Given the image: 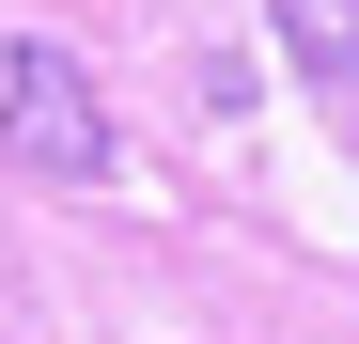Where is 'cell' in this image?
Here are the masks:
<instances>
[{
  "label": "cell",
  "mask_w": 359,
  "mask_h": 344,
  "mask_svg": "<svg viewBox=\"0 0 359 344\" xmlns=\"http://www.w3.org/2000/svg\"><path fill=\"white\" fill-rule=\"evenodd\" d=\"M0 141H16V172H47V188H94V172H109V110H94L79 47L16 32V63H0Z\"/></svg>",
  "instance_id": "obj_1"
},
{
  "label": "cell",
  "mask_w": 359,
  "mask_h": 344,
  "mask_svg": "<svg viewBox=\"0 0 359 344\" xmlns=\"http://www.w3.org/2000/svg\"><path fill=\"white\" fill-rule=\"evenodd\" d=\"M281 47L313 94H359V0H281Z\"/></svg>",
  "instance_id": "obj_2"
}]
</instances>
